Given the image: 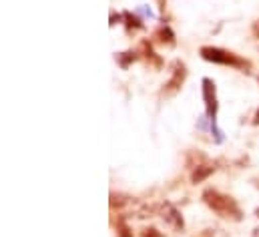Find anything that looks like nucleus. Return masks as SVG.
<instances>
[{
    "instance_id": "obj_1",
    "label": "nucleus",
    "mask_w": 259,
    "mask_h": 237,
    "mask_svg": "<svg viewBox=\"0 0 259 237\" xmlns=\"http://www.w3.org/2000/svg\"><path fill=\"white\" fill-rule=\"evenodd\" d=\"M201 199L221 219H229V221H241L243 219V211H241V207L237 205V201L231 195H225V193L209 187V189L203 191Z\"/></svg>"
},
{
    "instance_id": "obj_2",
    "label": "nucleus",
    "mask_w": 259,
    "mask_h": 237,
    "mask_svg": "<svg viewBox=\"0 0 259 237\" xmlns=\"http://www.w3.org/2000/svg\"><path fill=\"white\" fill-rule=\"evenodd\" d=\"M199 55L203 60L213 62V64L233 66V68H239V70H249L251 68V62L247 59H241L239 55H235L231 51H225V49H219V47H201Z\"/></svg>"
},
{
    "instance_id": "obj_3",
    "label": "nucleus",
    "mask_w": 259,
    "mask_h": 237,
    "mask_svg": "<svg viewBox=\"0 0 259 237\" xmlns=\"http://www.w3.org/2000/svg\"><path fill=\"white\" fill-rule=\"evenodd\" d=\"M201 91H203V101H205V113L211 123H215L217 113H219V101H217V87L211 78H203L201 81Z\"/></svg>"
},
{
    "instance_id": "obj_4",
    "label": "nucleus",
    "mask_w": 259,
    "mask_h": 237,
    "mask_svg": "<svg viewBox=\"0 0 259 237\" xmlns=\"http://www.w3.org/2000/svg\"><path fill=\"white\" fill-rule=\"evenodd\" d=\"M185 78H187V66H185L183 62L175 60V62H173V74H171V78L163 85L161 95H165V97H173L175 93L181 91V87L185 85Z\"/></svg>"
},
{
    "instance_id": "obj_5",
    "label": "nucleus",
    "mask_w": 259,
    "mask_h": 237,
    "mask_svg": "<svg viewBox=\"0 0 259 237\" xmlns=\"http://www.w3.org/2000/svg\"><path fill=\"white\" fill-rule=\"evenodd\" d=\"M159 213H161V217H163V221L169 225V227H173L175 231H183V227H185V221H183V215H181V211L173 205V203H169V201H165L161 207H159Z\"/></svg>"
},
{
    "instance_id": "obj_6",
    "label": "nucleus",
    "mask_w": 259,
    "mask_h": 237,
    "mask_svg": "<svg viewBox=\"0 0 259 237\" xmlns=\"http://www.w3.org/2000/svg\"><path fill=\"white\" fill-rule=\"evenodd\" d=\"M139 57L145 59L151 66H155V68H161L163 66V59L155 55V51H153V47H151L149 41H141V45H139Z\"/></svg>"
},
{
    "instance_id": "obj_7",
    "label": "nucleus",
    "mask_w": 259,
    "mask_h": 237,
    "mask_svg": "<svg viewBox=\"0 0 259 237\" xmlns=\"http://www.w3.org/2000/svg\"><path fill=\"white\" fill-rule=\"evenodd\" d=\"M215 173V165L213 163H209V161H205V163H201V165H197L193 171H191V183H201V181H205V179L209 177V175H213Z\"/></svg>"
},
{
    "instance_id": "obj_8",
    "label": "nucleus",
    "mask_w": 259,
    "mask_h": 237,
    "mask_svg": "<svg viewBox=\"0 0 259 237\" xmlns=\"http://www.w3.org/2000/svg\"><path fill=\"white\" fill-rule=\"evenodd\" d=\"M155 38H157V43H161V45H165V47H173V45H175V32H173L171 26H167V24H163V26H159V28L155 30Z\"/></svg>"
},
{
    "instance_id": "obj_9",
    "label": "nucleus",
    "mask_w": 259,
    "mask_h": 237,
    "mask_svg": "<svg viewBox=\"0 0 259 237\" xmlns=\"http://www.w3.org/2000/svg\"><path fill=\"white\" fill-rule=\"evenodd\" d=\"M123 24H125V28H127V34H133V32H137V30L143 28L141 18H139L137 14H133L131 10H125V12H123Z\"/></svg>"
},
{
    "instance_id": "obj_10",
    "label": "nucleus",
    "mask_w": 259,
    "mask_h": 237,
    "mask_svg": "<svg viewBox=\"0 0 259 237\" xmlns=\"http://www.w3.org/2000/svg\"><path fill=\"white\" fill-rule=\"evenodd\" d=\"M115 59H117V62H119V66H121V68H129L131 64H133L135 60L139 59V53H133V51H127V53H119Z\"/></svg>"
},
{
    "instance_id": "obj_11",
    "label": "nucleus",
    "mask_w": 259,
    "mask_h": 237,
    "mask_svg": "<svg viewBox=\"0 0 259 237\" xmlns=\"http://www.w3.org/2000/svg\"><path fill=\"white\" fill-rule=\"evenodd\" d=\"M117 237H133V229H131L129 225H127V221L123 219V217H119V221H117Z\"/></svg>"
},
{
    "instance_id": "obj_12",
    "label": "nucleus",
    "mask_w": 259,
    "mask_h": 237,
    "mask_svg": "<svg viewBox=\"0 0 259 237\" xmlns=\"http://www.w3.org/2000/svg\"><path fill=\"white\" fill-rule=\"evenodd\" d=\"M129 203V197H125V195H121V193H111V207L115 209V207H123V205H127Z\"/></svg>"
},
{
    "instance_id": "obj_13",
    "label": "nucleus",
    "mask_w": 259,
    "mask_h": 237,
    "mask_svg": "<svg viewBox=\"0 0 259 237\" xmlns=\"http://www.w3.org/2000/svg\"><path fill=\"white\" fill-rule=\"evenodd\" d=\"M141 237H165L159 229H155V227H147L143 233H141Z\"/></svg>"
},
{
    "instance_id": "obj_14",
    "label": "nucleus",
    "mask_w": 259,
    "mask_h": 237,
    "mask_svg": "<svg viewBox=\"0 0 259 237\" xmlns=\"http://www.w3.org/2000/svg\"><path fill=\"white\" fill-rule=\"evenodd\" d=\"M119 22H123V14H115V12H111V26H115V24H119Z\"/></svg>"
},
{
    "instance_id": "obj_15",
    "label": "nucleus",
    "mask_w": 259,
    "mask_h": 237,
    "mask_svg": "<svg viewBox=\"0 0 259 237\" xmlns=\"http://www.w3.org/2000/svg\"><path fill=\"white\" fill-rule=\"evenodd\" d=\"M253 34L259 38V20H257V22H253Z\"/></svg>"
},
{
    "instance_id": "obj_16",
    "label": "nucleus",
    "mask_w": 259,
    "mask_h": 237,
    "mask_svg": "<svg viewBox=\"0 0 259 237\" xmlns=\"http://www.w3.org/2000/svg\"><path fill=\"white\" fill-rule=\"evenodd\" d=\"M253 125H259V109L257 113H255V117H253Z\"/></svg>"
},
{
    "instance_id": "obj_17",
    "label": "nucleus",
    "mask_w": 259,
    "mask_h": 237,
    "mask_svg": "<svg viewBox=\"0 0 259 237\" xmlns=\"http://www.w3.org/2000/svg\"><path fill=\"white\" fill-rule=\"evenodd\" d=\"M251 183H253V187H257V189H259V177H255L253 181H251Z\"/></svg>"
},
{
    "instance_id": "obj_18",
    "label": "nucleus",
    "mask_w": 259,
    "mask_h": 237,
    "mask_svg": "<svg viewBox=\"0 0 259 237\" xmlns=\"http://www.w3.org/2000/svg\"><path fill=\"white\" fill-rule=\"evenodd\" d=\"M255 215H257V219H259V207L255 209Z\"/></svg>"
}]
</instances>
